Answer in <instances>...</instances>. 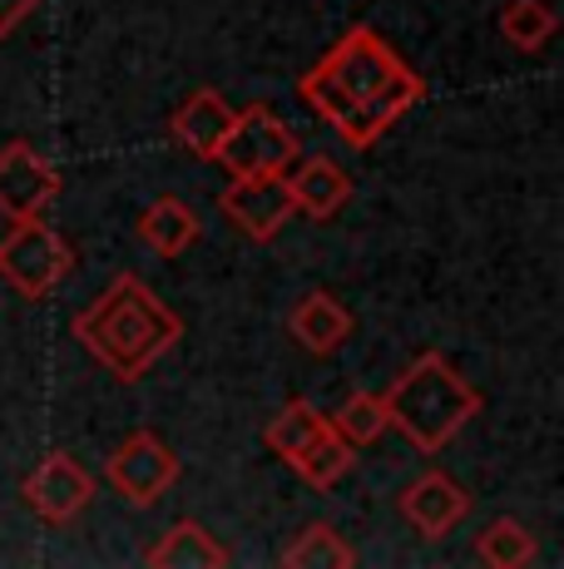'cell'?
Segmentation results:
<instances>
[{
  "instance_id": "1",
  "label": "cell",
  "mask_w": 564,
  "mask_h": 569,
  "mask_svg": "<svg viewBox=\"0 0 564 569\" xmlns=\"http://www.w3.org/2000/svg\"><path fill=\"white\" fill-rule=\"evenodd\" d=\"M298 94L312 114L338 129L346 149L366 154L406 109L426 100V80L372 26H352L298 80Z\"/></svg>"
},
{
  "instance_id": "2",
  "label": "cell",
  "mask_w": 564,
  "mask_h": 569,
  "mask_svg": "<svg viewBox=\"0 0 564 569\" xmlns=\"http://www.w3.org/2000/svg\"><path fill=\"white\" fill-rule=\"evenodd\" d=\"M74 337L114 381H144L149 367L179 347L183 317L154 298L144 278L134 272H114L110 288L74 312Z\"/></svg>"
},
{
  "instance_id": "3",
  "label": "cell",
  "mask_w": 564,
  "mask_h": 569,
  "mask_svg": "<svg viewBox=\"0 0 564 569\" xmlns=\"http://www.w3.org/2000/svg\"><path fill=\"white\" fill-rule=\"evenodd\" d=\"M382 401H386V421L426 456L446 451L455 436L471 426V416L481 411V391L441 352H421L416 362L382 391Z\"/></svg>"
},
{
  "instance_id": "4",
  "label": "cell",
  "mask_w": 564,
  "mask_h": 569,
  "mask_svg": "<svg viewBox=\"0 0 564 569\" xmlns=\"http://www.w3.org/2000/svg\"><path fill=\"white\" fill-rule=\"evenodd\" d=\"M263 441H268V451H273L278 461H288L312 490H332L346 470L356 466L352 446L338 436V426L302 397L288 401V407L268 421Z\"/></svg>"
},
{
  "instance_id": "5",
  "label": "cell",
  "mask_w": 564,
  "mask_h": 569,
  "mask_svg": "<svg viewBox=\"0 0 564 569\" xmlns=\"http://www.w3.org/2000/svg\"><path fill=\"white\" fill-rule=\"evenodd\" d=\"M74 272V248L64 243L46 218H20L10 233L0 238V278L20 292V298L40 302Z\"/></svg>"
},
{
  "instance_id": "6",
  "label": "cell",
  "mask_w": 564,
  "mask_h": 569,
  "mask_svg": "<svg viewBox=\"0 0 564 569\" xmlns=\"http://www.w3.org/2000/svg\"><path fill=\"white\" fill-rule=\"evenodd\" d=\"M298 154H302V139L282 124L273 109L248 104L233 114V124H228L213 159H219L233 179H243V173H282Z\"/></svg>"
},
{
  "instance_id": "7",
  "label": "cell",
  "mask_w": 564,
  "mask_h": 569,
  "mask_svg": "<svg viewBox=\"0 0 564 569\" xmlns=\"http://www.w3.org/2000/svg\"><path fill=\"white\" fill-rule=\"evenodd\" d=\"M104 476H110V486L129 500V506L149 510V506H159V500L173 490V480H179V456H173L154 431H134L110 456Z\"/></svg>"
},
{
  "instance_id": "8",
  "label": "cell",
  "mask_w": 564,
  "mask_h": 569,
  "mask_svg": "<svg viewBox=\"0 0 564 569\" xmlns=\"http://www.w3.org/2000/svg\"><path fill=\"white\" fill-rule=\"evenodd\" d=\"M219 208L238 233H248L253 243H273L282 228H288V218L298 213V208H292V193H288V169L282 173H243V179H233L223 189Z\"/></svg>"
},
{
  "instance_id": "9",
  "label": "cell",
  "mask_w": 564,
  "mask_h": 569,
  "mask_svg": "<svg viewBox=\"0 0 564 569\" xmlns=\"http://www.w3.org/2000/svg\"><path fill=\"white\" fill-rule=\"evenodd\" d=\"M20 496H26V506L36 510L46 525H70V520H80L84 510H90L94 476L74 461L70 451H50L46 461L26 476Z\"/></svg>"
},
{
  "instance_id": "10",
  "label": "cell",
  "mask_w": 564,
  "mask_h": 569,
  "mask_svg": "<svg viewBox=\"0 0 564 569\" xmlns=\"http://www.w3.org/2000/svg\"><path fill=\"white\" fill-rule=\"evenodd\" d=\"M60 199V173L50 169L26 139H10L0 149V213L10 223L20 218H46V208Z\"/></svg>"
},
{
  "instance_id": "11",
  "label": "cell",
  "mask_w": 564,
  "mask_h": 569,
  "mask_svg": "<svg viewBox=\"0 0 564 569\" xmlns=\"http://www.w3.org/2000/svg\"><path fill=\"white\" fill-rule=\"evenodd\" d=\"M401 516H406V525L421 535V540H441V535H451L455 525L471 516V496L455 486L446 470H426V476H416L406 486Z\"/></svg>"
},
{
  "instance_id": "12",
  "label": "cell",
  "mask_w": 564,
  "mask_h": 569,
  "mask_svg": "<svg viewBox=\"0 0 564 569\" xmlns=\"http://www.w3.org/2000/svg\"><path fill=\"white\" fill-rule=\"evenodd\" d=\"M288 193H292V208H298V213H308L312 223H328V218H338L346 208V199H352V173L328 154H308L288 173Z\"/></svg>"
},
{
  "instance_id": "13",
  "label": "cell",
  "mask_w": 564,
  "mask_h": 569,
  "mask_svg": "<svg viewBox=\"0 0 564 569\" xmlns=\"http://www.w3.org/2000/svg\"><path fill=\"white\" fill-rule=\"evenodd\" d=\"M233 114L238 109L228 104L219 90H193L189 100L173 109L169 134L179 139L193 159H213L219 154V144H223V134H228V124H233Z\"/></svg>"
},
{
  "instance_id": "14",
  "label": "cell",
  "mask_w": 564,
  "mask_h": 569,
  "mask_svg": "<svg viewBox=\"0 0 564 569\" xmlns=\"http://www.w3.org/2000/svg\"><path fill=\"white\" fill-rule=\"evenodd\" d=\"M288 332L298 337L302 352L332 357V352H342L346 337H352V312H346L332 292H302V302L288 312Z\"/></svg>"
},
{
  "instance_id": "15",
  "label": "cell",
  "mask_w": 564,
  "mask_h": 569,
  "mask_svg": "<svg viewBox=\"0 0 564 569\" xmlns=\"http://www.w3.org/2000/svg\"><path fill=\"white\" fill-rule=\"evenodd\" d=\"M144 565H154V569H223V565H233V555H228L199 520H179L144 550Z\"/></svg>"
},
{
  "instance_id": "16",
  "label": "cell",
  "mask_w": 564,
  "mask_h": 569,
  "mask_svg": "<svg viewBox=\"0 0 564 569\" xmlns=\"http://www.w3.org/2000/svg\"><path fill=\"white\" fill-rule=\"evenodd\" d=\"M199 233H203L199 213H193L179 193H159V199L139 213V238H144L159 258H183L199 243Z\"/></svg>"
},
{
  "instance_id": "17",
  "label": "cell",
  "mask_w": 564,
  "mask_h": 569,
  "mask_svg": "<svg viewBox=\"0 0 564 569\" xmlns=\"http://www.w3.org/2000/svg\"><path fill=\"white\" fill-rule=\"evenodd\" d=\"M282 565L288 569H352L356 565V550L342 540L332 525H308L298 540L282 550Z\"/></svg>"
},
{
  "instance_id": "18",
  "label": "cell",
  "mask_w": 564,
  "mask_h": 569,
  "mask_svg": "<svg viewBox=\"0 0 564 569\" xmlns=\"http://www.w3.org/2000/svg\"><path fill=\"white\" fill-rule=\"evenodd\" d=\"M475 560L491 565V569H525L535 560V535H530L520 520L501 516V520L485 525V535L475 540Z\"/></svg>"
},
{
  "instance_id": "19",
  "label": "cell",
  "mask_w": 564,
  "mask_h": 569,
  "mask_svg": "<svg viewBox=\"0 0 564 569\" xmlns=\"http://www.w3.org/2000/svg\"><path fill=\"white\" fill-rule=\"evenodd\" d=\"M332 426H338V436L346 446H372L392 431V421H386V401L376 397V391H352V397L332 411Z\"/></svg>"
},
{
  "instance_id": "20",
  "label": "cell",
  "mask_w": 564,
  "mask_h": 569,
  "mask_svg": "<svg viewBox=\"0 0 564 569\" xmlns=\"http://www.w3.org/2000/svg\"><path fill=\"white\" fill-rule=\"evenodd\" d=\"M555 10L545 6V0H505L501 10V36L510 40L515 50H540L550 36H555Z\"/></svg>"
},
{
  "instance_id": "21",
  "label": "cell",
  "mask_w": 564,
  "mask_h": 569,
  "mask_svg": "<svg viewBox=\"0 0 564 569\" xmlns=\"http://www.w3.org/2000/svg\"><path fill=\"white\" fill-rule=\"evenodd\" d=\"M40 0H0V40H10L20 30V20L36 10Z\"/></svg>"
}]
</instances>
